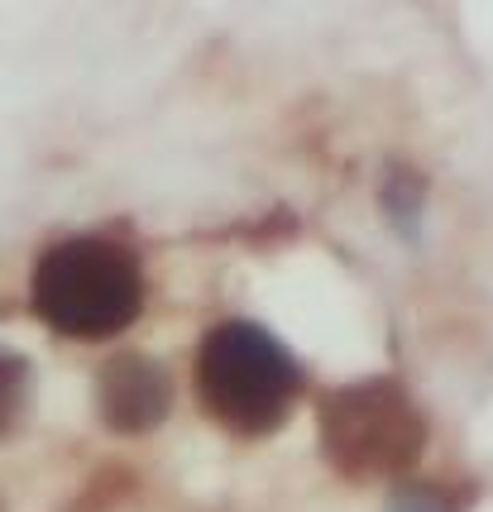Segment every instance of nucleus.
I'll return each instance as SVG.
<instances>
[{
    "instance_id": "1",
    "label": "nucleus",
    "mask_w": 493,
    "mask_h": 512,
    "mask_svg": "<svg viewBox=\"0 0 493 512\" xmlns=\"http://www.w3.org/2000/svg\"><path fill=\"white\" fill-rule=\"evenodd\" d=\"M29 302L58 335L106 340L120 335L144 307V273L135 254L101 235H72L44 249Z\"/></svg>"
},
{
    "instance_id": "2",
    "label": "nucleus",
    "mask_w": 493,
    "mask_h": 512,
    "mask_svg": "<svg viewBox=\"0 0 493 512\" xmlns=\"http://www.w3.org/2000/svg\"><path fill=\"white\" fill-rule=\"evenodd\" d=\"M197 393L206 417L235 436H269L302 393L297 359L254 321H225L202 340Z\"/></svg>"
},
{
    "instance_id": "3",
    "label": "nucleus",
    "mask_w": 493,
    "mask_h": 512,
    "mask_svg": "<svg viewBox=\"0 0 493 512\" xmlns=\"http://www.w3.org/2000/svg\"><path fill=\"white\" fill-rule=\"evenodd\" d=\"M321 455L345 479L407 474L426 450V417L398 379H359L321 398Z\"/></svg>"
},
{
    "instance_id": "4",
    "label": "nucleus",
    "mask_w": 493,
    "mask_h": 512,
    "mask_svg": "<svg viewBox=\"0 0 493 512\" xmlns=\"http://www.w3.org/2000/svg\"><path fill=\"white\" fill-rule=\"evenodd\" d=\"M96 402H101V422L111 431L125 436H144L154 431L168 407H173V379L168 369L149 355H111L101 364V379H96Z\"/></svg>"
},
{
    "instance_id": "5",
    "label": "nucleus",
    "mask_w": 493,
    "mask_h": 512,
    "mask_svg": "<svg viewBox=\"0 0 493 512\" xmlns=\"http://www.w3.org/2000/svg\"><path fill=\"white\" fill-rule=\"evenodd\" d=\"M29 393H34V374H29V359L10 345H0V441L24 422L29 412Z\"/></svg>"
},
{
    "instance_id": "6",
    "label": "nucleus",
    "mask_w": 493,
    "mask_h": 512,
    "mask_svg": "<svg viewBox=\"0 0 493 512\" xmlns=\"http://www.w3.org/2000/svg\"><path fill=\"white\" fill-rule=\"evenodd\" d=\"M388 512H455V508L431 489H403L393 503H388Z\"/></svg>"
}]
</instances>
